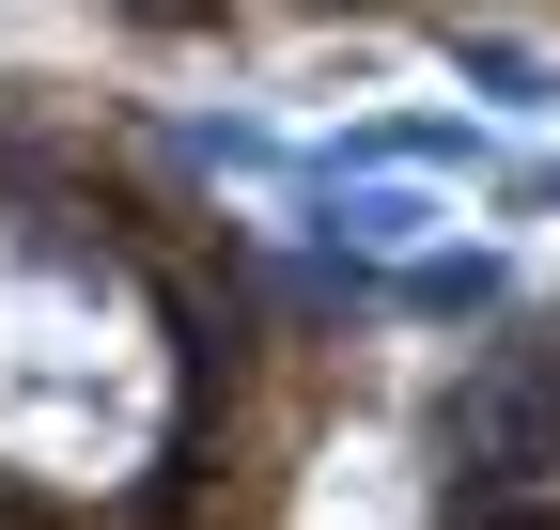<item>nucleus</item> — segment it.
Returning <instances> with one entry per match:
<instances>
[{"instance_id": "3", "label": "nucleus", "mask_w": 560, "mask_h": 530, "mask_svg": "<svg viewBox=\"0 0 560 530\" xmlns=\"http://www.w3.org/2000/svg\"><path fill=\"white\" fill-rule=\"evenodd\" d=\"M420 234H436L420 187H327V250H405L420 265Z\"/></svg>"}, {"instance_id": "1", "label": "nucleus", "mask_w": 560, "mask_h": 530, "mask_svg": "<svg viewBox=\"0 0 560 530\" xmlns=\"http://www.w3.org/2000/svg\"><path fill=\"white\" fill-rule=\"evenodd\" d=\"M436 469L452 484H560V327L482 344L436 390Z\"/></svg>"}, {"instance_id": "4", "label": "nucleus", "mask_w": 560, "mask_h": 530, "mask_svg": "<svg viewBox=\"0 0 560 530\" xmlns=\"http://www.w3.org/2000/svg\"><path fill=\"white\" fill-rule=\"evenodd\" d=\"M452 62H467V94H514V110H560V62H545V47H514V32H467V16H452Z\"/></svg>"}, {"instance_id": "2", "label": "nucleus", "mask_w": 560, "mask_h": 530, "mask_svg": "<svg viewBox=\"0 0 560 530\" xmlns=\"http://www.w3.org/2000/svg\"><path fill=\"white\" fill-rule=\"evenodd\" d=\"M389 312H452V327H482V312H514V281H499V250H420L405 281H389Z\"/></svg>"}, {"instance_id": "8", "label": "nucleus", "mask_w": 560, "mask_h": 530, "mask_svg": "<svg viewBox=\"0 0 560 530\" xmlns=\"http://www.w3.org/2000/svg\"><path fill=\"white\" fill-rule=\"evenodd\" d=\"M125 16H140V32H202L219 0H125Z\"/></svg>"}, {"instance_id": "9", "label": "nucleus", "mask_w": 560, "mask_h": 530, "mask_svg": "<svg viewBox=\"0 0 560 530\" xmlns=\"http://www.w3.org/2000/svg\"><path fill=\"white\" fill-rule=\"evenodd\" d=\"M514 204H545V219H560V157H545V172H514Z\"/></svg>"}, {"instance_id": "5", "label": "nucleus", "mask_w": 560, "mask_h": 530, "mask_svg": "<svg viewBox=\"0 0 560 530\" xmlns=\"http://www.w3.org/2000/svg\"><path fill=\"white\" fill-rule=\"evenodd\" d=\"M342 157H389V172H482V141H467V125H436V110H389V125H359Z\"/></svg>"}, {"instance_id": "10", "label": "nucleus", "mask_w": 560, "mask_h": 530, "mask_svg": "<svg viewBox=\"0 0 560 530\" xmlns=\"http://www.w3.org/2000/svg\"><path fill=\"white\" fill-rule=\"evenodd\" d=\"M452 16H467V0H452Z\"/></svg>"}, {"instance_id": "7", "label": "nucleus", "mask_w": 560, "mask_h": 530, "mask_svg": "<svg viewBox=\"0 0 560 530\" xmlns=\"http://www.w3.org/2000/svg\"><path fill=\"white\" fill-rule=\"evenodd\" d=\"M187 157H202V172H280L265 125H187Z\"/></svg>"}, {"instance_id": "6", "label": "nucleus", "mask_w": 560, "mask_h": 530, "mask_svg": "<svg viewBox=\"0 0 560 530\" xmlns=\"http://www.w3.org/2000/svg\"><path fill=\"white\" fill-rule=\"evenodd\" d=\"M436 530H560V484H452Z\"/></svg>"}]
</instances>
